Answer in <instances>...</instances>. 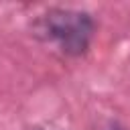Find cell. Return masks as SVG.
Returning <instances> with one entry per match:
<instances>
[{"mask_svg":"<svg viewBox=\"0 0 130 130\" xmlns=\"http://www.w3.org/2000/svg\"><path fill=\"white\" fill-rule=\"evenodd\" d=\"M35 30L43 41L55 45L63 55L79 57L87 51L93 39L95 22L83 10L51 8L35 22Z\"/></svg>","mask_w":130,"mask_h":130,"instance_id":"cell-1","label":"cell"}]
</instances>
